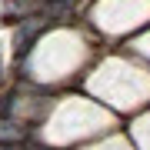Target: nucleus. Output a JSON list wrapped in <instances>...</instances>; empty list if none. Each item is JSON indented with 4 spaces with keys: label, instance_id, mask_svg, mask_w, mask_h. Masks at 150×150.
<instances>
[{
    "label": "nucleus",
    "instance_id": "nucleus-1",
    "mask_svg": "<svg viewBox=\"0 0 150 150\" xmlns=\"http://www.w3.org/2000/svg\"><path fill=\"white\" fill-rule=\"evenodd\" d=\"M43 27H47V17L43 13H33V17H23L20 20V27H17V60L27 57V47L43 33Z\"/></svg>",
    "mask_w": 150,
    "mask_h": 150
},
{
    "label": "nucleus",
    "instance_id": "nucleus-2",
    "mask_svg": "<svg viewBox=\"0 0 150 150\" xmlns=\"http://www.w3.org/2000/svg\"><path fill=\"white\" fill-rule=\"evenodd\" d=\"M13 144H27V130L10 117H0V147H13Z\"/></svg>",
    "mask_w": 150,
    "mask_h": 150
},
{
    "label": "nucleus",
    "instance_id": "nucleus-3",
    "mask_svg": "<svg viewBox=\"0 0 150 150\" xmlns=\"http://www.w3.org/2000/svg\"><path fill=\"white\" fill-rule=\"evenodd\" d=\"M37 10H40V7L33 4V0H7V4H4V20H13V17L23 20V17H33Z\"/></svg>",
    "mask_w": 150,
    "mask_h": 150
},
{
    "label": "nucleus",
    "instance_id": "nucleus-4",
    "mask_svg": "<svg viewBox=\"0 0 150 150\" xmlns=\"http://www.w3.org/2000/svg\"><path fill=\"white\" fill-rule=\"evenodd\" d=\"M0 80H4V60H0Z\"/></svg>",
    "mask_w": 150,
    "mask_h": 150
},
{
    "label": "nucleus",
    "instance_id": "nucleus-5",
    "mask_svg": "<svg viewBox=\"0 0 150 150\" xmlns=\"http://www.w3.org/2000/svg\"><path fill=\"white\" fill-rule=\"evenodd\" d=\"M64 4H67V0H64Z\"/></svg>",
    "mask_w": 150,
    "mask_h": 150
}]
</instances>
